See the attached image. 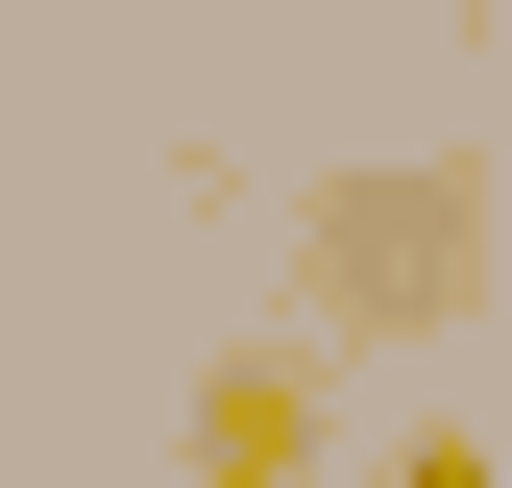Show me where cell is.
Returning a JSON list of instances; mask_svg holds the SVG:
<instances>
[{
    "label": "cell",
    "mask_w": 512,
    "mask_h": 488,
    "mask_svg": "<svg viewBox=\"0 0 512 488\" xmlns=\"http://www.w3.org/2000/svg\"><path fill=\"white\" fill-rule=\"evenodd\" d=\"M171 464H196V488H293V464H317V366H293V342H220L196 415H171Z\"/></svg>",
    "instance_id": "obj_1"
},
{
    "label": "cell",
    "mask_w": 512,
    "mask_h": 488,
    "mask_svg": "<svg viewBox=\"0 0 512 488\" xmlns=\"http://www.w3.org/2000/svg\"><path fill=\"white\" fill-rule=\"evenodd\" d=\"M391 488H512V464H488V440H464V415H439V440H415V464H391Z\"/></svg>",
    "instance_id": "obj_2"
}]
</instances>
